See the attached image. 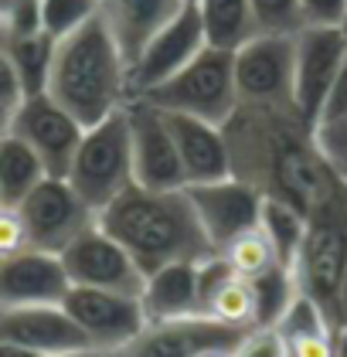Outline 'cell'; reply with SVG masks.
<instances>
[{"mask_svg":"<svg viewBox=\"0 0 347 357\" xmlns=\"http://www.w3.org/2000/svg\"><path fill=\"white\" fill-rule=\"evenodd\" d=\"M21 99H24L21 79H17V72H14L10 58L3 55V48H0V102H3V106H10V109H17V106H21Z\"/></svg>","mask_w":347,"mask_h":357,"instance_id":"obj_37","label":"cell"},{"mask_svg":"<svg viewBox=\"0 0 347 357\" xmlns=\"http://www.w3.org/2000/svg\"><path fill=\"white\" fill-rule=\"evenodd\" d=\"M347 0H300L303 28H341Z\"/></svg>","mask_w":347,"mask_h":357,"instance_id":"obj_34","label":"cell"},{"mask_svg":"<svg viewBox=\"0 0 347 357\" xmlns=\"http://www.w3.org/2000/svg\"><path fill=\"white\" fill-rule=\"evenodd\" d=\"M21 221L27 228L31 248L61 255L85 228L96 225V211L82 201L65 177H45L34 191L17 204Z\"/></svg>","mask_w":347,"mask_h":357,"instance_id":"obj_8","label":"cell"},{"mask_svg":"<svg viewBox=\"0 0 347 357\" xmlns=\"http://www.w3.org/2000/svg\"><path fill=\"white\" fill-rule=\"evenodd\" d=\"M140 99H147L150 106H157L163 112H184V116L221 126L239 106L232 52L208 45L177 75H170L167 82H161L150 92H143Z\"/></svg>","mask_w":347,"mask_h":357,"instance_id":"obj_6","label":"cell"},{"mask_svg":"<svg viewBox=\"0 0 347 357\" xmlns=\"http://www.w3.org/2000/svg\"><path fill=\"white\" fill-rule=\"evenodd\" d=\"M99 14V0H41V31L61 41Z\"/></svg>","mask_w":347,"mask_h":357,"instance_id":"obj_28","label":"cell"},{"mask_svg":"<svg viewBox=\"0 0 347 357\" xmlns=\"http://www.w3.org/2000/svg\"><path fill=\"white\" fill-rule=\"evenodd\" d=\"M143 313L150 324L201 317V289H198V262H170L143 279Z\"/></svg>","mask_w":347,"mask_h":357,"instance_id":"obj_21","label":"cell"},{"mask_svg":"<svg viewBox=\"0 0 347 357\" xmlns=\"http://www.w3.org/2000/svg\"><path fill=\"white\" fill-rule=\"evenodd\" d=\"M218 252H221V259L232 266V273L242 275V279H256V275H263V273H269V269H276V266H283L279 255H276V248L269 245V238L263 235L259 225H256L252 231L239 235L235 242H228L225 248H218Z\"/></svg>","mask_w":347,"mask_h":357,"instance_id":"obj_27","label":"cell"},{"mask_svg":"<svg viewBox=\"0 0 347 357\" xmlns=\"http://www.w3.org/2000/svg\"><path fill=\"white\" fill-rule=\"evenodd\" d=\"M10 133L24 139L38 153L48 177H65L72 160H75L85 126L65 106H58L48 92H38V96H24L21 106L14 109Z\"/></svg>","mask_w":347,"mask_h":357,"instance_id":"obj_9","label":"cell"},{"mask_svg":"<svg viewBox=\"0 0 347 357\" xmlns=\"http://www.w3.org/2000/svg\"><path fill=\"white\" fill-rule=\"evenodd\" d=\"M337 357H347V327H337Z\"/></svg>","mask_w":347,"mask_h":357,"instance_id":"obj_42","label":"cell"},{"mask_svg":"<svg viewBox=\"0 0 347 357\" xmlns=\"http://www.w3.org/2000/svg\"><path fill=\"white\" fill-rule=\"evenodd\" d=\"M201 28L212 48L235 52L249 38H256V14H252V0H194Z\"/></svg>","mask_w":347,"mask_h":357,"instance_id":"obj_22","label":"cell"},{"mask_svg":"<svg viewBox=\"0 0 347 357\" xmlns=\"http://www.w3.org/2000/svg\"><path fill=\"white\" fill-rule=\"evenodd\" d=\"M65 181L96 215L106 204H112L126 188H133V146H130L126 106L96 126H85Z\"/></svg>","mask_w":347,"mask_h":357,"instance_id":"obj_5","label":"cell"},{"mask_svg":"<svg viewBox=\"0 0 347 357\" xmlns=\"http://www.w3.org/2000/svg\"><path fill=\"white\" fill-rule=\"evenodd\" d=\"M337 327H347V273L344 286H341V300H337Z\"/></svg>","mask_w":347,"mask_h":357,"instance_id":"obj_39","label":"cell"},{"mask_svg":"<svg viewBox=\"0 0 347 357\" xmlns=\"http://www.w3.org/2000/svg\"><path fill=\"white\" fill-rule=\"evenodd\" d=\"M242 333L245 330H232L208 317L163 320V324H147L126 347L112 351V357H194L214 347L232 351L242 340Z\"/></svg>","mask_w":347,"mask_h":357,"instance_id":"obj_17","label":"cell"},{"mask_svg":"<svg viewBox=\"0 0 347 357\" xmlns=\"http://www.w3.org/2000/svg\"><path fill=\"white\" fill-rule=\"evenodd\" d=\"M45 92L82 126H96L130 102V61L99 14L68 38L54 41Z\"/></svg>","mask_w":347,"mask_h":357,"instance_id":"obj_3","label":"cell"},{"mask_svg":"<svg viewBox=\"0 0 347 357\" xmlns=\"http://www.w3.org/2000/svg\"><path fill=\"white\" fill-rule=\"evenodd\" d=\"M0 337L38 357H58V354H68V351L92 347L85 340V333L79 330V324L65 313L61 303H54V306L0 310Z\"/></svg>","mask_w":347,"mask_h":357,"instance_id":"obj_18","label":"cell"},{"mask_svg":"<svg viewBox=\"0 0 347 357\" xmlns=\"http://www.w3.org/2000/svg\"><path fill=\"white\" fill-rule=\"evenodd\" d=\"M31 248L27 242V228L21 221V211L17 208H0V259L14 255V252H24Z\"/></svg>","mask_w":347,"mask_h":357,"instance_id":"obj_35","label":"cell"},{"mask_svg":"<svg viewBox=\"0 0 347 357\" xmlns=\"http://www.w3.org/2000/svg\"><path fill=\"white\" fill-rule=\"evenodd\" d=\"M58 357H112V354L99 351V347H82V351H68V354H58Z\"/></svg>","mask_w":347,"mask_h":357,"instance_id":"obj_41","label":"cell"},{"mask_svg":"<svg viewBox=\"0 0 347 357\" xmlns=\"http://www.w3.org/2000/svg\"><path fill=\"white\" fill-rule=\"evenodd\" d=\"M191 3H194V0H191Z\"/></svg>","mask_w":347,"mask_h":357,"instance_id":"obj_46","label":"cell"},{"mask_svg":"<svg viewBox=\"0 0 347 357\" xmlns=\"http://www.w3.org/2000/svg\"><path fill=\"white\" fill-rule=\"evenodd\" d=\"M259 34H296L303 28L300 0H252Z\"/></svg>","mask_w":347,"mask_h":357,"instance_id":"obj_29","label":"cell"},{"mask_svg":"<svg viewBox=\"0 0 347 357\" xmlns=\"http://www.w3.org/2000/svg\"><path fill=\"white\" fill-rule=\"evenodd\" d=\"M347 273V184L307 215V235L293 262L296 286L337 327V300Z\"/></svg>","mask_w":347,"mask_h":357,"instance_id":"obj_4","label":"cell"},{"mask_svg":"<svg viewBox=\"0 0 347 357\" xmlns=\"http://www.w3.org/2000/svg\"><path fill=\"white\" fill-rule=\"evenodd\" d=\"M41 34V0H0V38Z\"/></svg>","mask_w":347,"mask_h":357,"instance_id":"obj_30","label":"cell"},{"mask_svg":"<svg viewBox=\"0 0 347 357\" xmlns=\"http://www.w3.org/2000/svg\"><path fill=\"white\" fill-rule=\"evenodd\" d=\"M72 282L61 266V255L24 248L0 259V310L17 306H54L68 296Z\"/></svg>","mask_w":347,"mask_h":357,"instance_id":"obj_16","label":"cell"},{"mask_svg":"<svg viewBox=\"0 0 347 357\" xmlns=\"http://www.w3.org/2000/svg\"><path fill=\"white\" fill-rule=\"evenodd\" d=\"M337 119H347V58L341 65V72H337V79H334V85H330V92H327V102H323L317 126L337 123Z\"/></svg>","mask_w":347,"mask_h":357,"instance_id":"obj_36","label":"cell"},{"mask_svg":"<svg viewBox=\"0 0 347 357\" xmlns=\"http://www.w3.org/2000/svg\"><path fill=\"white\" fill-rule=\"evenodd\" d=\"M45 177H48V170L24 139H17L14 133L0 137V197H3V208H17Z\"/></svg>","mask_w":347,"mask_h":357,"instance_id":"obj_23","label":"cell"},{"mask_svg":"<svg viewBox=\"0 0 347 357\" xmlns=\"http://www.w3.org/2000/svg\"><path fill=\"white\" fill-rule=\"evenodd\" d=\"M163 112V109H161ZM170 137L177 146V157L184 167V181L191 184H212L221 177H232V157H228V139L218 123H205L184 112H163Z\"/></svg>","mask_w":347,"mask_h":357,"instance_id":"obj_19","label":"cell"},{"mask_svg":"<svg viewBox=\"0 0 347 357\" xmlns=\"http://www.w3.org/2000/svg\"><path fill=\"white\" fill-rule=\"evenodd\" d=\"M65 313L79 324L85 340L99 351H119L147 327L143 303L133 293H116V289H89V286H72L68 296L61 300Z\"/></svg>","mask_w":347,"mask_h":357,"instance_id":"obj_10","label":"cell"},{"mask_svg":"<svg viewBox=\"0 0 347 357\" xmlns=\"http://www.w3.org/2000/svg\"><path fill=\"white\" fill-rule=\"evenodd\" d=\"M232 157V177L310 215L344 188L320 150L317 126L296 106H245L221 123Z\"/></svg>","mask_w":347,"mask_h":357,"instance_id":"obj_1","label":"cell"},{"mask_svg":"<svg viewBox=\"0 0 347 357\" xmlns=\"http://www.w3.org/2000/svg\"><path fill=\"white\" fill-rule=\"evenodd\" d=\"M184 191L191 197V208H194V215L201 221L214 252L259 225L263 194L256 188H249L239 177H221V181H212V184H191Z\"/></svg>","mask_w":347,"mask_h":357,"instance_id":"obj_15","label":"cell"},{"mask_svg":"<svg viewBox=\"0 0 347 357\" xmlns=\"http://www.w3.org/2000/svg\"><path fill=\"white\" fill-rule=\"evenodd\" d=\"M61 266L68 273L72 286H89V289H116V293H143V269L133 262V255L119 245L109 231L85 228L72 245L61 252Z\"/></svg>","mask_w":347,"mask_h":357,"instance_id":"obj_13","label":"cell"},{"mask_svg":"<svg viewBox=\"0 0 347 357\" xmlns=\"http://www.w3.org/2000/svg\"><path fill=\"white\" fill-rule=\"evenodd\" d=\"M191 0H99V17L116 38L119 52L133 65V58L143 52V45L157 31L181 14V7Z\"/></svg>","mask_w":347,"mask_h":357,"instance_id":"obj_20","label":"cell"},{"mask_svg":"<svg viewBox=\"0 0 347 357\" xmlns=\"http://www.w3.org/2000/svg\"><path fill=\"white\" fill-rule=\"evenodd\" d=\"M317 139H320V150L327 153L330 167L337 170V177L347 184V119L317 126Z\"/></svg>","mask_w":347,"mask_h":357,"instance_id":"obj_33","label":"cell"},{"mask_svg":"<svg viewBox=\"0 0 347 357\" xmlns=\"http://www.w3.org/2000/svg\"><path fill=\"white\" fill-rule=\"evenodd\" d=\"M10 119H14V109L0 102V137H7V133H10Z\"/></svg>","mask_w":347,"mask_h":357,"instance_id":"obj_40","label":"cell"},{"mask_svg":"<svg viewBox=\"0 0 347 357\" xmlns=\"http://www.w3.org/2000/svg\"><path fill=\"white\" fill-rule=\"evenodd\" d=\"M347 58L341 28H300L293 41V106L313 126L320 123L327 92Z\"/></svg>","mask_w":347,"mask_h":357,"instance_id":"obj_12","label":"cell"},{"mask_svg":"<svg viewBox=\"0 0 347 357\" xmlns=\"http://www.w3.org/2000/svg\"><path fill=\"white\" fill-rule=\"evenodd\" d=\"M249 282H252V296H256V327H276L300 293L293 269L276 266Z\"/></svg>","mask_w":347,"mask_h":357,"instance_id":"obj_26","label":"cell"},{"mask_svg":"<svg viewBox=\"0 0 347 357\" xmlns=\"http://www.w3.org/2000/svg\"><path fill=\"white\" fill-rule=\"evenodd\" d=\"M205 48H208V38H205V28H201L198 7L184 3L181 14L170 17L143 45V52L133 58V65H130V96H143V92L157 89L170 75H177L187 61H194Z\"/></svg>","mask_w":347,"mask_h":357,"instance_id":"obj_14","label":"cell"},{"mask_svg":"<svg viewBox=\"0 0 347 357\" xmlns=\"http://www.w3.org/2000/svg\"><path fill=\"white\" fill-rule=\"evenodd\" d=\"M194 357H232V351H221V347H214V351H201V354Z\"/></svg>","mask_w":347,"mask_h":357,"instance_id":"obj_43","label":"cell"},{"mask_svg":"<svg viewBox=\"0 0 347 357\" xmlns=\"http://www.w3.org/2000/svg\"><path fill=\"white\" fill-rule=\"evenodd\" d=\"M0 208H3V197H0Z\"/></svg>","mask_w":347,"mask_h":357,"instance_id":"obj_45","label":"cell"},{"mask_svg":"<svg viewBox=\"0 0 347 357\" xmlns=\"http://www.w3.org/2000/svg\"><path fill=\"white\" fill-rule=\"evenodd\" d=\"M341 31H344V38H347V14H344V21H341Z\"/></svg>","mask_w":347,"mask_h":357,"instance_id":"obj_44","label":"cell"},{"mask_svg":"<svg viewBox=\"0 0 347 357\" xmlns=\"http://www.w3.org/2000/svg\"><path fill=\"white\" fill-rule=\"evenodd\" d=\"M0 357H38V354H31V351H24V347H17V344H10V340L0 337Z\"/></svg>","mask_w":347,"mask_h":357,"instance_id":"obj_38","label":"cell"},{"mask_svg":"<svg viewBox=\"0 0 347 357\" xmlns=\"http://www.w3.org/2000/svg\"><path fill=\"white\" fill-rule=\"evenodd\" d=\"M232 357H286V344L276 327H252L232 347Z\"/></svg>","mask_w":347,"mask_h":357,"instance_id":"obj_32","label":"cell"},{"mask_svg":"<svg viewBox=\"0 0 347 357\" xmlns=\"http://www.w3.org/2000/svg\"><path fill=\"white\" fill-rule=\"evenodd\" d=\"M286 357H337V327H317L303 333H279Z\"/></svg>","mask_w":347,"mask_h":357,"instance_id":"obj_31","label":"cell"},{"mask_svg":"<svg viewBox=\"0 0 347 357\" xmlns=\"http://www.w3.org/2000/svg\"><path fill=\"white\" fill-rule=\"evenodd\" d=\"M96 221L133 255L143 275L170 262H205L214 255L184 188L150 191L133 184L112 204H106Z\"/></svg>","mask_w":347,"mask_h":357,"instance_id":"obj_2","label":"cell"},{"mask_svg":"<svg viewBox=\"0 0 347 357\" xmlns=\"http://www.w3.org/2000/svg\"><path fill=\"white\" fill-rule=\"evenodd\" d=\"M259 228L269 238V245L276 248L279 262L286 269H293L300 245H303V235H307V215L286 204V201H276V197H263V211H259Z\"/></svg>","mask_w":347,"mask_h":357,"instance_id":"obj_25","label":"cell"},{"mask_svg":"<svg viewBox=\"0 0 347 357\" xmlns=\"http://www.w3.org/2000/svg\"><path fill=\"white\" fill-rule=\"evenodd\" d=\"M3 55L10 58L24 96H38L48 89V75H52V58H54V38L41 34H27V38H0Z\"/></svg>","mask_w":347,"mask_h":357,"instance_id":"obj_24","label":"cell"},{"mask_svg":"<svg viewBox=\"0 0 347 357\" xmlns=\"http://www.w3.org/2000/svg\"><path fill=\"white\" fill-rule=\"evenodd\" d=\"M296 34H256L232 52L235 92L245 106H293Z\"/></svg>","mask_w":347,"mask_h":357,"instance_id":"obj_7","label":"cell"},{"mask_svg":"<svg viewBox=\"0 0 347 357\" xmlns=\"http://www.w3.org/2000/svg\"><path fill=\"white\" fill-rule=\"evenodd\" d=\"M130 119V146H133V181L150 191H181L187 188L184 167L170 137L167 116L147 99L130 96L126 102Z\"/></svg>","mask_w":347,"mask_h":357,"instance_id":"obj_11","label":"cell"}]
</instances>
